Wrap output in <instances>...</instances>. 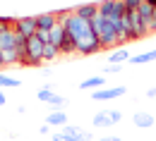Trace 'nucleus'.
<instances>
[{"label": "nucleus", "instance_id": "obj_28", "mask_svg": "<svg viewBox=\"0 0 156 141\" xmlns=\"http://www.w3.org/2000/svg\"><path fill=\"white\" fill-rule=\"evenodd\" d=\"M0 67H5V58H2V53H0Z\"/></svg>", "mask_w": 156, "mask_h": 141}, {"label": "nucleus", "instance_id": "obj_14", "mask_svg": "<svg viewBox=\"0 0 156 141\" xmlns=\"http://www.w3.org/2000/svg\"><path fill=\"white\" fill-rule=\"evenodd\" d=\"M75 15L82 17V19H87V22H94V17L98 15V5H79L75 10Z\"/></svg>", "mask_w": 156, "mask_h": 141}, {"label": "nucleus", "instance_id": "obj_25", "mask_svg": "<svg viewBox=\"0 0 156 141\" xmlns=\"http://www.w3.org/2000/svg\"><path fill=\"white\" fill-rule=\"evenodd\" d=\"M98 141H122V139H120V136H101Z\"/></svg>", "mask_w": 156, "mask_h": 141}, {"label": "nucleus", "instance_id": "obj_7", "mask_svg": "<svg viewBox=\"0 0 156 141\" xmlns=\"http://www.w3.org/2000/svg\"><path fill=\"white\" fill-rule=\"evenodd\" d=\"M17 34H22V36H34L36 34V17H17L15 19V26H12Z\"/></svg>", "mask_w": 156, "mask_h": 141}, {"label": "nucleus", "instance_id": "obj_6", "mask_svg": "<svg viewBox=\"0 0 156 141\" xmlns=\"http://www.w3.org/2000/svg\"><path fill=\"white\" fill-rule=\"evenodd\" d=\"M120 120H122V112H120L118 108H106V110H101V112L94 115L91 124H94V127H113V124H118Z\"/></svg>", "mask_w": 156, "mask_h": 141}, {"label": "nucleus", "instance_id": "obj_16", "mask_svg": "<svg viewBox=\"0 0 156 141\" xmlns=\"http://www.w3.org/2000/svg\"><path fill=\"white\" fill-rule=\"evenodd\" d=\"M154 60H156V50H147V53H139V55L130 58L132 65H147V62H154Z\"/></svg>", "mask_w": 156, "mask_h": 141}, {"label": "nucleus", "instance_id": "obj_24", "mask_svg": "<svg viewBox=\"0 0 156 141\" xmlns=\"http://www.w3.org/2000/svg\"><path fill=\"white\" fill-rule=\"evenodd\" d=\"M147 98H156V86H151V89H147Z\"/></svg>", "mask_w": 156, "mask_h": 141}, {"label": "nucleus", "instance_id": "obj_11", "mask_svg": "<svg viewBox=\"0 0 156 141\" xmlns=\"http://www.w3.org/2000/svg\"><path fill=\"white\" fill-rule=\"evenodd\" d=\"M65 136H70V139L75 141H91V132H87V129H82L77 124H65L62 129H60Z\"/></svg>", "mask_w": 156, "mask_h": 141}, {"label": "nucleus", "instance_id": "obj_13", "mask_svg": "<svg viewBox=\"0 0 156 141\" xmlns=\"http://www.w3.org/2000/svg\"><path fill=\"white\" fill-rule=\"evenodd\" d=\"M132 122H135V127H139V129H149V127H154V115L151 112H135Z\"/></svg>", "mask_w": 156, "mask_h": 141}, {"label": "nucleus", "instance_id": "obj_9", "mask_svg": "<svg viewBox=\"0 0 156 141\" xmlns=\"http://www.w3.org/2000/svg\"><path fill=\"white\" fill-rule=\"evenodd\" d=\"M55 24H58V12H43V15H36V31L51 34Z\"/></svg>", "mask_w": 156, "mask_h": 141}, {"label": "nucleus", "instance_id": "obj_26", "mask_svg": "<svg viewBox=\"0 0 156 141\" xmlns=\"http://www.w3.org/2000/svg\"><path fill=\"white\" fill-rule=\"evenodd\" d=\"M39 132H41V134H43V136H46V134H51V127H48V124H46V127H41Z\"/></svg>", "mask_w": 156, "mask_h": 141}, {"label": "nucleus", "instance_id": "obj_8", "mask_svg": "<svg viewBox=\"0 0 156 141\" xmlns=\"http://www.w3.org/2000/svg\"><path fill=\"white\" fill-rule=\"evenodd\" d=\"M127 93V86H113V89H96L91 93L94 101H113V98H120Z\"/></svg>", "mask_w": 156, "mask_h": 141}, {"label": "nucleus", "instance_id": "obj_4", "mask_svg": "<svg viewBox=\"0 0 156 141\" xmlns=\"http://www.w3.org/2000/svg\"><path fill=\"white\" fill-rule=\"evenodd\" d=\"M41 62H43V41L34 34V36H29V39H27V55H24L22 65L39 67Z\"/></svg>", "mask_w": 156, "mask_h": 141}, {"label": "nucleus", "instance_id": "obj_19", "mask_svg": "<svg viewBox=\"0 0 156 141\" xmlns=\"http://www.w3.org/2000/svg\"><path fill=\"white\" fill-rule=\"evenodd\" d=\"M58 55H60V50L51 43V41H48V43H43V60H55Z\"/></svg>", "mask_w": 156, "mask_h": 141}, {"label": "nucleus", "instance_id": "obj_1", "mask_svg": "<svg viewBox=\"0 0 156 141\" xmlns=\"http://www.w3.org/2000/svg\"><path fill=\"white\" fill-rule=\"evenodd\" d=\"M58 22L67 29V34L72 36L75 45H77L79 55H94L101 50V41H98L96 31H94V24L87 19H82L72 12H58Z\"/></svg>", "mask_w": 156, "mask_h": 141}, {"label": "nucleus", "instance_id": "obj_27", "mask_svg": "<svg viewBox=\"0 0 156 141\" xmlns=\"http://www.w3.org/2000/svg\"><path fill=\"white\" fill-rule=\"evenodd\" d=\"M0 105H5V93L0 91Z\"/></svg>", "mask_w": 156, "mask_h": 141}, {"label": "nucleus", "instance_id": "obj_17", "mask_svg": "<svg viewBox=\"0 0 156 141\" xmlns=\"http://www.w3.org/2000/svg\"><path fill=\"white\" fill-rule=\"evenodd\" d=\"M130 58H132V55H130L127 50L120 48V50H113V53H111L108 60H111V65H122V62H130Z\"/></svg>", "mask_w": 156, "mask_h": 141}, {"label": "nucleus", "instance_id": "obj_12", "mask_svg": "<svg viewBox=\"0 0 156 141\" xmlns=\"http://www.w3.org/2000/svg\"><path fill=\"white\" fill-rule=\"evenodd\" d=\"M46 124L48 127H65L67 124V115H65V110H51L48 115H46Z\"/></svg>", "mask_w": 156, "mask_h": 141}, {"label": "nucleus", "instance_id": "obj_20", "mask_svg": "<svg viewBox=\"0 0 156 141\" xmlns=\"http://www.w3.org/2000/svg\"><path fill=\"white\" fill-rule=\"evenodd\" d=\"M98 86H103V77H89L82 81V89H98Z\"/></svg>", "mask_w": 156, "mask_h": 141}, {"label": "nucleus", "instance_id": "obj_21", "mask_svg": "<svg viewBox=\"0 0 156 141\" xmlns=\"http://www.w3.org/2000/svg\"><path fill=\"white\" fill-rule=\"evenodd\" d=\"M142 2L144 0H125V7H127V12H137L142 7Z\"/></svg>", "mask_w": 156, "mask_h": 141}, {"label": "nucleus", "instance_id": "obj_22", "mask_svg": "<svg viewBox=\"0 0 156 141\" xmlns=\"http://www.w3.org/2000/svg\"><path fill=\"white\" fill-rule=\"evenodd\" d=\"M53 141H75V139H70V136H65L62 132H55V134H53Z\"/></svg>", "mask_w": 156, "mask_h": 141}, {"label": "nucleus", "instance_id": "obj_2", "mask_svg": "<svg viewBox=\"0 0 156 141\" xmlns=\"http://www.w3.org/2000/svg\"><path fill=\"white\" fill-rule=\"evenodd\" d=\"M91 24H94V31H96L98 41H101V48H118V45H122V41H120V34L115 31V26H113L111 22L106 19V17L96 15Z\"/></svg>", "mask_w": 156, "mask_h": 141}, {"label": "nucleus", "instance_id": "obj_3", "mask_svg": "<svg viewBox=\"0 0 156 141\" xmlns=\"http://www.w3.org/2000/svg\"><path fill=\"white\" fill-rule=\"evenodd\" d=\"M0 53L5 65H20V53L15 43V29H0Z\"/></svg>", "mask_w": 156, "mask_h": 141}, {"label": "nucleus", "instance_id": "obj_15", "mask_svg": "<svg viewBox=\"0 0 156 141\" xmlns=\"http://www.w3.org/2000/svg\"><path fill=\"white\" fill-rule=\"evenodd\" d=\"M60 53H65V55H70V53H77V45H75L72 36L67 34V29H65V36H62V41H60Z\"/></svg>", "mask_w": 156, "mask_h": 141}, {"label": "nucleus", "instance_id": "obj_10", "mask_svg": "<svg viewBox=\"0 0 156 141\" xmlns=\"http://www.w3.org/2000/svg\"><path fill=\"white\" fill-rule=\"evenodd\" d=\"M39 101H43V103H48V105H67V98L65 96H58L51 86H43V89H39Z\"/></svg>", "mask_w": 156, "mask_h": 141}, {"label": "nucleus", "instance_id": "obj_5", "mask_svg": "<svg viewBox=\"0 0 156 141\" xmlns=\"http://www.w3.org/2000/svg\"><path fill=\"white\" fill-rule=\"evenodd\" d=\"M98 15L106 17L108 22H118L127 15V7H125V0H103L98 2Z\"/></svg>", "mask_w": 156, "mask_h": 141}, {"label": "nucleus", "instance_id": "obj_23", "mask_svg": "<svg viewBox=\"0 0 156 141\" xmlns=\"http://www.w3.org/2000/svg\"><path fill=\"white\" fill-rule=\"evenodd\" d=\"M115 72H120V65H108L106 67V74H115Z\"/></svg>", "mask_w": 156, "mask_h": 141}, {"label": "nucleus", "instance_id": "obj_18", "mask_svg": "<svg viewBox=\"0 0 156 141\" xmlns=\"http://www.w3.org/2000/svg\"><path fill=\"white\" fill-rule=\"evenodd\" d=\"M17 86H20L17 77H10V74H2L0 72V89H17Z\"/></svg>", "mask_w": 156, "mask_h": 141}]
</instances>
